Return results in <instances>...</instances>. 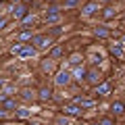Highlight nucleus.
<instances>
[{"instance_id":"obj_1","label":"nucleus","mask_w":125,"mask_h":125,"mask_svg":"<svg viewBox=\"0 0 125 125\" xmlns=\"http://www.w3.org/2000/svg\"><path fill=\"white\" fill-rule=\"evenodd\" d=\"M10 54H13V56H17L19 61H27V58H36V56H38V50L33 48L31 44L13 42V46H10Z\"/></svg>"},{"instance_id":"obj_2","label":"nucleus","mask_w":125,"mask_h":125,"mask_svg":"<svg viewBox=\"0 0 125 125\" xmlns=\"http://www.w3.org/2000/svg\"><path fill=\"white\" fill-rule=\"evenodd\" d=\"M29 44L33 46V48H36L38 52H44V50L48 52V50L54 46V40L48 36V33H38V36H33V38H31V42H29Z\"/></svg>"},{"instance_id":"obj_3","label":"nucleus","mask_w":125,"mask_h":125,"mask_svg":"<svg viewBox=\"0 0 125 125\" xmlns=\"http://www.w3.org/2000/svg\"><path fill=\"white\" fill-rule=\"evenodd\" d=\"M52 79H54V85L65 88V85L71 83V71H69V69H58V71L52 75Z\"/></svg>"},{"instance_id":"obj_4","label":"nucleus","mask_w":125,"mask_h":125,"mask_svg":"<svg viewBox=\"0 0 125 125\" xmlns=\"http://www.w3.org/2000/svg\"><path fill=\"white\" fill-rule=\"evenodd\" d=\"M94 94H96V96H100V98L111 96V94H113V83H111L108 79H102L96 88H94Z\"/></svg>"},{"instance_id":"obj_5","label":"nucleus","mask_w":125,"mask_h":125,"mask_svg":"<svg viewBox=\"0 0 125 125\" xmlns=\"http://www.w3.org/2000/svg\"><path fill=\"white\" fill-rule=\"evenodd\" d=\"M61 113H62V117H81V115H83V108L71 102V104H62Z\"/></svg>"},{"instance_id":"obj_6","label":"nucleus","mask_w":125,"mask_h":125,"mask_svg":"<svg viewBox=\"0 0 125 125\" xmlns=\"http://www.w3.org/2000/svg\"><path fill=\"white\" fill-rule=\"evenodd\" d=\"M102 79H104V77L100 75V71H96V69H88V71H85V79H83V81H88L90 85H94V88H96Z\"/></svg>"},{"instance_id":"obj_7","label":"nucleus","mask_w":125,"mask_h":125,"mask_svg":"<svg viewBox=\"0 0 125 125\" xmlns=\"http://www.w3.org/2000/svg\"><path fill=\"white\" fill-rule=\"evenodd\" d=\"M61 19H62V13L58 9H48L46 15H44V21L48 23V25H52V23H61Z\"/></svg>"},{"instance_id":"obj_8","label":"nucleus","mask_w":125,"mask_h":125,"mask_svg":"<svg viewBox=\"0 0 125 125\" xmlns=\"http://www.w3.org/2000/svg\"><path fill=\"white\" fill-rule=\"evenodd\" d=\"M96 10H100V4L96 0H90V2H85V4L81 6V15H83V17H92Z\"/></svg>"},{"instance_id":"obj_9","label":"nucleus","mask_w":125,"mask_h":125,"mask_svg":"<svg viewBox=\"0 0 125 125\" xmlns=\"http://www.w3.org/2000/svg\"><path fill=\"white\" fill-rule=\"evenodd\" d=\"M10 15H13L15 19H19V21H21V19L27 15V6L23 4V2H17V4L10 6Z\"/></svg>"},{"instance_id":"obj_10","label":"nucleus","mask_w":125,"mask_h":125,"mask_svg":"<svg viewBox=\"0 0 125 125\" xmlns=\"http://www.w3.org/2000/svg\"><path fill=\"white\" fill-rule=\"evenodd\" d=\"M17 106H19L17 100L10 98V96H9V98H4L2 102H0V108H2L4 113H15V111H17Z\"/></svg>"},{"instance_id":"obj_11","label":"nucleus","mask_w":125,"mask_h":125,"mask_svg":"<svg viewBox=\"0 0 125 125\" xmlns=\"http://www.w3.org/2000/svg\"><path fill=\"white\" fill-rule=\"evenodd\" d=\"M36 98L40 100V102H48V100H52V90L44 85V88H40L36 92Z\"/></svg>"},{"instance_id":"obj_12","label":"nucleus","mask_w":125,"mask_h":125,"mask_svg":"<svg viewBox=\"0 0 125 125\" xmlns=\"http://www.w3.org/2000/svg\"><path fill=\"white\" fill-rule=\"evenodd\" d=\"M123 113H125V102H123V100H115V102L111 104V115H113V119L119 117V115H123Z\"/></svg>"},{"instance_id":"obj_13","label":"nucleus","mask_w":125,"mask_h":125,"mask_svg":"<svg viewBox=\"0 0 125 125\" xmlns=\"http://www.w3.org/2000/svg\"><path fill=\"white\" fill-rule=\"evenodd\" d=\"M85 71H88V69L81 67V65H79V67H75L71 71V81H83L85 79Z\"/></svg>"},{"instance_id":"obj_14","label":"nucleus","mask_w":125,"mask_h":125,"mask_svg":"<svg viewBox=\"0 0 125 125\" xmlns=\"http://www.w3.org/2000/svg\"><path fill=\"white\" fill-rule=\"evenodd\" d=\"M111 54L117 58V61H125V50H123V44H113V46H111Z\"/></svg>"},{"instance_id":"obj_15","label":"nucleus","mask_w":125,"mask_h":125,"mask_svg":"<svg viewBox=\"0 0 125 125\" xmlns=\"http://www.w3.org/2000/svg\"><path fill=\"white\" fill-rule=\"evenodd\" d=\"M42 71L48 73V75H54V73H56V71H54V61H52V58H48V56L42 58Z\"/></svg>"},{"instance_id":"obj_16","label":"nucleus","mask_w":125,"mask_h":125,"mask_svg":"<svg viewBox=\"0 0 125 125\" xmlns=\"http://www.w3.org/2000/svg\"><path fill=\"white\" fill-rule=\"evenodd\" d=\"M31 38H33V33H31L29 29H21V31L17 33V40H15V42H21V44H29Z\"/></svg>"},{"instance_id":"obj_17","label":"nucleus","mask_w":125,"mask_h":125,"mask_svg":"<svg viewBox=\"0 0 125 125\" xmlns=\"http://www.w3.org/2000/svg\"><path fill=\"white\" fill-rule=\"evenodd\" d=\"M62 54H65V48H62V46H52V48L48 50V58H52V61L61 58Z\"/></svg>"},{"instance_id":"obj_18","label":"nucleus","mask_w":125,"mask_h":125,"mask_svg":"<svg viewBox=\"0 0 125 125\" xmlns=\"http://www.w3.org/2000/svg\"><path fill=\"white\" fill-rule=\"evenodd\" d=\"M15 117H17V119H29V117H31V108H27V106H17Z\"/></svg>"},{"instance_id":"obj_19","label":"nucleus","mask_w":125,"mask_h":125,"mask_svg":"<svg viewBox=\"0 0 125 125\" xmlns=\"http://www.w3.org/2000/svg\"><path fill=\"white\" fill-rule=\"evenodd\" d=\"M94 36H96V38H108V36H111V31H108L106 25H96V27H94Z\"/></svg>"},{"instance_id":"obj_20","label":"nucleus","mask_w":125,"mask_h":125,"mask_svg":"<svg viewBox=\"0 0 125 125\" xmlns=\"http://www.w3.org/2000/svg\"><path fill=\"white\" fill-rule=\"evenodd\" d=\"M115 13H117V10L113 9V6H106V9H102V19H106V21H108V19L115 17Z\"/></svg>"},{"instance_id":"obj_21","label":"nucleus","mask_w":125,"mask_h":125,"mask_svg":"<svg viewBox=\"0 0 125 125\" xmlns=\"http://www.w3.org/2000/svg\"><path fill=\"white\" fill-rule=\"evenodd\" d=\"M61 33H62V27H61V25H54V27H50V29H48V36L52 38V40H54L56 36H61Z\"/></svg>"},{"instance_id":"obj_22","label":"nucleus","mask_w":125,"mask_h":125,"mask_svg":"<svg viewBox=\"0 0 125 125\" xmlns=\"http://www.w3.org/2000/svg\"><path fill=\"white\" fill-rule=\"evenodd\" d=\"M96 125H115V119H113V117H100V119L96 121Z\"/></svg>"},{"instance_id":"obj_23","label":"nucleus","mask_w":125,"mask_h":125,"mask_svg":"<svg viewBox=\"0 0 125 125\" xmlns=\"http://www.w3.org/2000/svg\"><path fill=\"white\" fill-rule=\"evenodd\" d=\"M33 21H36V17L27 13V15H25V17H23V19H21L19 23H21V27H23V25H29V23H33Z\"/></svg>"},{"instance_id":"obj_24","label":"nucleus","mask_w":125,"mask_h":125,"mask_svg":"<svg viewBox=\"0 0 125 125\" xmlns=\"http://www.w3.org/2000/svg\"><path fill=\"white\" fill-rule=\"evenodd\" d=\"M21 96H23V98H25V100H33V98H36V92H33V90H21Z\"/></svg>"},{"instance_id":"obj_25","label":"nucleus","mask_w":125,"mask_h":125,"mask_svg":"<svg viewBox=\"0 0 125 125\" xmlns=\"http://www.w3.org/2000/svg\"><path fill=\"white\" fill-rule=\"evenodd\" d=\"M81 61H83V58H81V54H73V56H71V65H75V67H79Z\"/></svg>"},{"instance_id":"obj_26","label":"nucleus","mask_w":125,"mask_h":125,"mask_svg":"<svg viewBox=\"0 0 125 125\" xmlns=\"http://www.w3.org/2000/svg\"><path fill=\"white\" fill-rule=\"evenodd\" d=\"M56 125H71V123H69L67 117H58V119H56Z\"/></svg>"},{"instance_id":"obj_27","label":"nucleus","mask_w":125,"mask_h":125,"mask_svg":"<svg viewBox=\"0 0 125 125\" xmlns=\"http://www.w3.org/2000/svg\"><path fill=\"white\" fill-rule=\"evenodd\" d=\"M77 0H65V9H69V6H75Z\"/></svg>"},{"instance_id":"obj_28","label":"nucleus","mask_w":125,"mask_h":125,"mask_svg":"<svg viewBox=\"0 0 125 125\" xmlns=\"http://www.w3.org/2000/svg\"><path fill=\"white\" fill-rule=\"evenodd\" d=\"M4 85H6V79H0V90L4 88Z\"/></svg>"},{"instance_id":"obj_29","label":"nucleus","mask_w":125,"mask_h":125,"mask_svg":"<svg viewBox=\"0 0 125 125\" xmlns=\"http://www.w3.org/2000/svg\"><path fill=\"white\" fill-rule=\"evenodd\" d=\"M21 2H23V4H25V6H27V4H29V2H31V0H21Z\"/></svg>"},{"instance_id":"obj_30","label":"nucleus","mask_w":125,"mask_h":125,"mask_svg":"<svg viewBox=\"0 0 125 125\" xmlns=\"http://www.w3.org/2000/svg\"><path fill=\"white\" fill-rule=\"evenodd\" d=\"M0 4H2V0H0Z\"/></svg>"}]
</instances>
